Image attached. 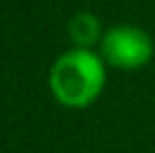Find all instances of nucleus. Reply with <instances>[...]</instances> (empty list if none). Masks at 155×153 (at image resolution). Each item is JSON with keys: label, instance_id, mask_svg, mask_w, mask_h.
I'll return each mask as SVG.
<instances>
[{"label": "nucleus", "instance_id": "nucleus-1", "mask_svg": "<svg viewBox=\"0 0 155 153\" xmlns=\"http://www.w3.org/2000/svg\"><path fill=\"white\" fill-rule=\"evenodd\" d=\"M106 83L104 61L92 50L74 47L63 52L50 70V88L58 104L85 108L101 95Z\"/></svg>", "mask_w": 155, "mask_h": 153}, {"label": "nucleus", "instance_id": "nucleus-2", "mask_svg": "<svg viewBox=\"0 0 155 153\" xmlns=\"http://www.w3.org/2000/svg\"><path fill=\"white\" fill-rule=\"evenodd\" d=\"M101 54L110 65L121 68V70H133L151 61L153 41L146 32L135 25H117L104 34Z\"/></svg>", "mask_w": 155, "mask_h": 153}, {"label": "nucleus", "instance_id": "nucleus-3", "mask_svg": "<svg viewBox=\"0 0 155 153\" xmlns=\"http://www.w3.org/2000/svg\"><path fill=\"white\" fill-rule=\"evenodd\" d=\"M68 32H70V38L77 43V47L90 50V45H94L101 36V23L92 12H79L70 18Z\"/></svg>", "mask_w": 155, "mask_h": 153}]
</instances>
